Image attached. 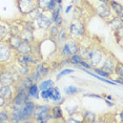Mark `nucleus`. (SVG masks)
I'll return each mask as SVG.
<instances>
[{"mask_svg": "<svg viewBox=\"0 0 123 123\" xmlns=\"http://www.w3.org/2000/svg\"><path fill=\"white\" fill-rule=\"evenodd\" d=\"M22 27H24V29H27L30 31H33V32H35L36 30H37V26H36V23L35 21H32V20H25L23 21V23H22Z\"/></svg>", "mask_w": 123, "mask_h": 123, "instance_id": "nucleus-36", "label": "nucleus"}, {"mask_svg": "<svg viewBox=\"0 0 123 123\" xmlns=\"http://www.w3.org/2000/svg\"><path fill=\"white\" fill-rule=\"evenodd\" d=\"M68 35L71 38H74L76 40L84 38V36L86 34V27L85 24L82 20H76L74 19L73 22L69 24V26L68 27Z\"/></svg>", "mask_w": 123, "mask_h": 123, "instance_id": "nucleus-2", "label": "nucleus"}, {"mask_svg": "<svg viewBox=\"0 0 123 123\" xmlns=\"http://www.w3.org/2000/svg\"><path fill=\"white\" fill-rule=\"evenodd\" d=\"M36 103L32 99H29L25 102V104L21 107V115H22V122H26L27 120H33V114L35 111Z\"/></svg>", "mask_w": 123, "mask_h": 123, "instance_id": "nucleus-9", "label": "nucleus"}, {"mask_svg": "<svg viewBox=\"0 0 123 123\" xmlns=\"http://www.w3.org/2000/svg\"><path fill=\"white\" fill-rule=\"evenodd\" d=\"M10 122V111L2 110L0 111V123Z\"/></svg>", "mask_w": 123, "mask_h": 123, "instance_id": "nucleus-39", "label": "nucleus"}, {"mask_svg": "<svg viewBox=\"0 0 123 123\" xmlns=\"http://www.w3.org/2000/svg\"><path fill=\"white\" fill-rule=\"evenodd\" d=\"M105 99H107V100H111V101H114V98H113V96H111V95H106V96L104 97Z\"/></svg>", "mask_w": 123, "mask_h": 123, "instance_id": "nucleus-56", "label": "nucleus"}, {"mask_svg": "<svg viewBox=\"0 0 123 123\" xmlns=\"http://www.w3.org/2000/svg\"><path fill=\"white\" fill-rule=\"evenodd\" d=\"M10 36V27L6 22H0V41H5Z\"/></svg>", "mask_w": 123, "mask_h": 123, "instance_id": "nucleus-25", "label": "nucleus"}, {"mask_svg": "<svg viewBox=\"0 0 123 123\" xmlns=\"http://www.w3.org/2000/svg\"><path fill=\"white\" fill-rule=\"evenodd\" d=\"M49 100H52L53 103L56 105H61V104H63V103H65V98L62 97L58 86H53L52 87Z\"/></svg>", "mask_w": 123, "mask_h": 123, "instance_id": "nucleus-14", "label": "nucleus"}, {"mask_svg": "<svg viewBox=\"0 0 123 123\" xmlns=\"http://www.w3.org/2000/svg\"><path fill=\"white\" fill-rule=\"evenodd\" d=\"M14 94V88L11 85H0V96L3 97L9 103L12 100Z\"/></svg>", "mask_w": 123, "mask_h": 123, "instance_id": "nucleus-18", "label": "nucleus"}, {"mask_svg": "<svg viewBox=\"0 0 123 123\" xmlns=\"http://www.w3.org/2000/svg\"><path fill=\"white\" fill-rule=\"evenodd\" d=\"M5 42H6V44L10 46V49H12V51H15L22 42V39L19 35L10 34V36L6 38V40H5Z\"/></svg>", "mask_w": 123, "mask_h": 123, "instance_id": "nucleus-17", "label": "nucleus"}, {"mask_svg": "<svg viewBox=\"0 0 123 123\" xmlns=\"http://www.w3.org/2000/svg\"><path fill=\"white\" fill-rule=\"evenodd\" d=\"M59 29H60L59 26L55 25V24H52V25L47 29V34H49V37L55 39L56 37H57L58 33H59Z\"/></svg>", "mask_w": 123, "mask_h": 123, "instance_id": "nucleus-34", "label": "nucleus"}, {"mask_svg": "<svg viewBox=\"0 0 123 123\" xmlns=\"http://www.w3.org/2000/svg\"><path fill=\"white\" fill-rule=\"evenodd\" d=\"M74 7V11H73V16H74V19L76 20H81L83 17V9L79 5H76Z\"/></svg>", "mask_w": 123, "mask_h": 123, "instance_id": "nucleus-32", "label": "nucleus"}, {"mask_svg": "<svg viewBox=\"0 0 123 123\" xmlns=\"http://www.w3.org/2000/svg\"><path fill=\"white\" fill-rule=\"evenodd\" d=\"M17 9L19 13L23 16H26L31 11L36 7V3L34 0H17Z\"/></svg>", "mask_w": 123, "mask_h": 123, "instance_id": "nucleus-11", "label": "nucleus"}, {"mask_svg": "<svg viewBox=\"0 0 123 123\" xmlns=\"http://www.w3.org/2000/svg\"><path fill=\"white\" fill-rule=\"evenodd\" d=\"M66 64H69L68 57H63V59L60 61V63H59V65H58V66H60V68H62V66L66 65Z\"/></svg>", "mask_w": 123, "mask_h": 123, "instance_id": "nucleus-50", "label": "nucleus"}, {"mask_svg": "<svg viewBox=\"0 0 123 123\" xmlns=\"http://www.w3.org/2000/svg\"><path fill=\"white\" fill-rule=\"evenodd\" d=\"M9 27H10V34H14V35H19L21 30V26L18 23H9Z\"/></svg>", "mask_w": 123, "mask_h": 123, "instance_id": "nucleus-40", "label": "nucleus"}, {"mask_svg": "<svg viewBox=\"0 0 123 123\" xmlns=\"http://www.w3.org/2000/svg\"><path fill=\"white\" fill-rule=\"evenodd\" d=\"M26 94L29 96L30 99H34V100H38L40 98V91L38 87V83H32L30 85V87L27 88Z\"/></svg>", "mask_w": 123, "mask_h": 123, "instance_id": "nucleus-20", "label": "nucleus"}, {"mask_svg": "<svg viewBox=\"0 0 123 123\" xmlns=\"http://www.w3.org/2000/svg\"><path fill=\"white\" fill-rule=\"evenodd\" d=\"M6 104H9V102H7V101L4 99L3 97H1V96H0V108H3L4 106L6 105Z\"/></svg>", "mask_w": 123, "mask_h": 123, "instance_id": "nucleus-52", "label": "nucleus"}, {"mask_svg": "<svg viewBox=\"0 0 123 123\" xmlns=\"http://www.w3.org/2000/svg\"><path fill=\"white\" fill-rule=\"evenodd\" d=\"M122 21H123V19L119 18V17H116V16H113L111 19L106 20L108 26H110L114 32L115 31H117L118 29H120V27H122Z\"/></svg>", "mask_w": 123, "mask_h": 123, "instance_id": "nucleus-22", "label": "nucleus"}, {"mask_svg": "<svg viewBox=\"0 0 123 123\" xmlns=\"http://www.w3.org/2000/svg\"><path fill=\"white\" fill-rule=\"evenodd\" d=\"M33 71L38 73V74H40L41 76H42V78H43V77L47 76V74L49 73V66H45V64H43L41 62H38L37 64H35V66L33 68Z\"/></svg>", "mask_w": 123, "mask_h": 123, "instance_id": "nucleus-24", "label": "nucleus"}, {"mask_svg": "<svg viewBox=\"0 0 123 123\" xmlns=\"http://www.w3.org/2000/svg\"><path fill=\"white\" fill-rule=\"evenodd\" d=\"M104 52L102 51L101 47L99 46H92L88 49L87 56H86V61L91 64L92 68H99L101 64L103 58H104Z\"/></svg>", "mask_w": 123, "mask_h": 123, "instance_id": "nucleus-1", "label": "nucleus"}, {"mask_svg": "<svg viewBox=\"0 0 123 123\" xmlns=\"http://www.w3.org/2000/svg\"><path fill=\"white\" fill-rule=\"evenodd\" d=\"M55 1L57 2V4H61V3H62V1H63V0H55Z\"/></svg>", "mask_w": 123, "mask_h": 123, "instance_id": "nucleus-59", "label": "nucleus"}, {"mask_svg": "<svg viewBox=\"0 0 123 123\" xmlns=\"http://www.w3.org/2000/svg\"><path fill=\"white\" fill-rule=\"evenodd\" d=\"M81 121H82V120L76 119L74 116H69V118L65 120V122H68V123H80Z\"/></svg>", "mask_w": 123, "mask_h": 123, "instance_id": "nucleus-49", "label": "nucleus"}, {"mask_svg": "<svg viewBox=\"0 0 123 123\" xmlns=\"http://www.w3.org/2000/svg\"><path fill=\"white\" fill-rule=\"evenodd\" d=\"M74 72H75V69H73V68H63V69H61V71L57 74V76H56V80H60L62 77L68 76V75H69V74H73Z\"/></svg>", "mask_w": 123, "mask_h": 123, "instance_id": "nucleus-37", "label": "nucleus"}, {"mask_svg": "<svg viewBox=\"0 0 123 123\" xmlns=\"http://www.w3.org/2000/svg\"><path fill=\"white\" fill-rule=\"evenodd\" d=\"M51 113V105L46 104H36L35 111L33 114V120L39 123H47V116Z\"/></svg>", "mask_w": 123, "mask_h": 123, "instance_id": "nucleus-3", "label": "nucleus"}, {"mask_svg": "<svg viewBox=\"0 0 123 123\" xmlns=\"http://www.w3.org/2000/svg\"><path fill=\"white\" fill-rule=\"evenodd\" d=\"M69 38V35H68V27L62 25L59 29V33H58L57 37L55 38L56 42H57L58 45H61L62 43H64L66 40Z\"/></svg>", "mask_w": 123, "mask_h": 123, "instance_id": "nucleus-19", "label": "nucleus"}, {"mask_svg": "<svg viewBox=\"0 0 123 123\" xmlns=\"http://www.w3.org/2000/svg\"><path fill=\"white\" fill-rule=\"evenodd\" d=\"M87 52H88V47L79 45V49H78V54H79L81 57L83 58V59H86V56H87Z\"/></svg>", "mask_w": 123, "mask_h": 123, "instance_id": "nucleus-45", "label": "nucleus"}, {"mask_svg": "<svg viewBox=\"0 0 123 123\" xmlns=\"http://www.w3.org/2000/svg\"><path fill=\"white\" fill-rule=\"evenodd\" d=\"M98 2H101V3H105V4H108L110 0H97Z\"/></svg>", "mask_w": 123, "mask_h": 123, "instance_id": "nucleus-57", "label": "nucleus"}, {"mask_svg": "<svg viewBox=\"0 0 123 123\" xmlns=\"http://www.w3.org/2000/svg\"><path fill=\"white\" fill-rule=\"evenodd\" d=\"M31 51H32V45L31 43H27V42H22L20 43L17 49L14 51L15 55H27V54H31Z\"/></svg>", "mask_w": 123, "mask_h": 123, "instance_id": "nucleus-21", "label": "nucleus"}, {"mask_svg": "<svg viewBox=\"0 0 123 123\" xmlns=\"http://www.w3.org/2000/svg\"><path fill=\"white\" fill-rule=\"evenodd\" d=\"M66 43H68V49H69V52H71V55L78 53V49H79V43H78V41L76 40V39L69 37L68 40H66Z\"/></svg>", "mask_w": 123, "mask_h": 123, "instance_id": "nucleus-26", "label": "nucleus"}, {"mask_svg": "<svg viewBox=\"0 0 123 123\" xmlns=\"http://www.w3.org/2000/svg\"><path fill=\"white\" fill-rule=\"evenodd\" d=\"M83 58L81 57V56L78 54V53H76V54H73L68 57V60H69V64H73V65H76L78 66L80 64V62L82 61Z\"/></svg>", "mask_w": 123, "mask_h": 123, "instance_id": "nucleus-31", "label": "nucleus"}, {"mask_svg": "<svg viewBox=\"0 0 123 123\" xmlns=\"http://www.w3.org/2000/svg\"><path fill=\"white\" fill-rule=\"evenodd\" d=\"M119 116H120V120H121V121H123V113H120Z\"/></svg>", "mask_w": 123, "mask_h": 123, "instance_id": "nucleus-58", "label": "nucleus"}, {"mask_svg": "<svg viewBox=\"0 0 123 123\" xmlns=\"http://www.w3.org/2000/svg\"><path fill=\"white\" fill-rule=\"evenodd\" d=\"M114 74H116V76L122 77L123 76V65L121 62H117L114 68Z\"/></svg>", "mask_w": 123, "mask_h": 123, "instance_id": "nucleus-43", "label": "nucleus"}, {"mask_svg": "<svg viewBox=\"0 0 123 123\" xmlns=\"http://www.w3.org/2000/svg\"><path fill=\"white\" fill-rule=\"evenodd\" d=\"M34 83L31 80L30 76H22L19 77L16 80L15 84H14V93H18V92H26L30 85Z\"/></svg>", "mask_w": 123, "mask_h": 123, "instance_id": "nucleus-10", "label": "nucleus"}, {"mask_svg": "<svg viewBox=\"0 0 123 123\" xmlns=\"http://www.w3.org/2000/svg\"><path fill=\"white\" fill-rule=\"evenodd\" d=\"M78 68H85V69H92V66L85 59H82V61L80 62V64L78 65Z\"/></svg>", "mask_w": 123, "mask_h": 123, "instance_id": "nucleus-46", "label": "nucleus"}, {"mask_svg": "<svg viewBox=\"0 0 123 123\" xmlns=\"http://www.w3.org/2000/svg\"><path fill=\"white\" fill-rule=\"evenodd\" d=\"M94 71L95 74H97L98 76H100V77H103V78H108L110 79L111 75V74H108L107 72H105V71H103L102 68H92Z\"/></svg>", "mask_w": 123, "mask_h": 123, "instance_id": "nucleus-41", "label": "nucleus"}, {"mask_svg": "<svg viewBox=\"0 0 123 123\" xmlns=\"http://www.w3.org/2000/svg\"><path fill=\"white\" fill-rule=\"evenodd\" d=\"M118 78H116V79L114 80V82H116V83H118V84L120 85H122L123 84V80H122V77H119V76H117Z\"/></svg>", "mask_w": 123, "mask_h": 123, "instance_id": "nucleus-54", "label": "nucleus"}, {"mask_svg": "<svg viewBox=\"0 0 123 123\" xmlns=\"http://www.w3.org/2000/svg\"><path fill=\"white\" fill-rule=\"evenodd\" d=\"M64 21H63V18H62V16H59V17H57L55 19L54 21H53V24H55V25H57V26H59V27H61L62 25H64Z\"/></svg>", "mask_w": 123, "mask_h": 123, "instance_id": "nucleus-48", "label": "nucleus"}, {"mask_svg": "<svg viewBox=\"0 0 123 123\" xmlns=\"http://www.w3.org/2000/svg\"><path fill=\"white\" fill-rule=\"evenodd\" d=\"M16 77L9 68H3L0 69V85H11L13 86L16 82Z\"/></svg>", "mask_w": 123, "mask_h": 123, "instance_id": "nucleus-8", "label": "nucleus"}, {"mask_svg": "<svg viewBox=\"0 0 123 123\" xmlns=\"http://www.w3.org/2000/svg\"><path fill=\"white\" fill-rule=\"evenodd\" d=\"M41 12H42V11H41L40 9H38V7L36 6L35 9H33V10L31 11V12H30L29 14H27V15H26V17L29 18L30 20H32V21H35L36 19L38 18V16L40 15V13H41Z\"/></svg>", "mask_w": 123, "mask_h": 123, "instance_id": "nucleus-33", "label": "nucleus"}, {"mask_svg": "<svg viewBox=\"0 0 123 123\" xmlns=\"http://www.w3.org/2000/svg\"><path fill=\"white\" fill-rule=\"evenodd\" d=\"M116 63H117V59H115L113 56H104V58H103V60H102L99 68H102L103 71L107 72L108 74L113 75Z\"/></svg>", "mask_w": 123, "mask_h": 123, "instance_id": "nucleus-12", "label": "nucleus"}, {"mask_svg": "<svg viewBox=\"0 0 123 123\" xmlns=\"http://www.w3.org/2000/svg\"><path fill=\"white\" fill-rule=\"evenodd\" d=\"M54 86V81L52 79H45V80H40L38 82V87L39 91H44V89L51 88Z\"/></svg>", "mask_w": 123, "mask_h": 123, "instance_id": "nucleus-29", "label": "nucleus"}, {"mask_svg": "<svg viewBox=\"0 0 123 123\" xmlns=\"http://www.w3.org/2000/svg\"><path fill=\"white\" fill-rule=\"evenodd\" d=\"M56 6H57V2H56L55 0H49V4H47V6H46V11L47 12H52V11H54Z\"/></svg>", "mask_w": 123, "mask_h": 123, "instance_id": "nucleus-47", "label": "nucleus"}, {"mask_svg": "<svg viewBox=\"0 0 123 123\" xmlns=\"http://www.w3.org/2000/svg\"><path fill=\"white\" fill-rule=\"evenodd\" d=\"M14 51L10 49L5 41H0V65L10 64L14 60Z\"/></svg>", "mask_w": 123, "mask_h": 123, "instance_id": "nucleus-4", "label": "nucleus"}, {"mask_svg": "<svg viewBox=\"0 0 123 123\" xmlns=\"http://www.w3.org/2000/svg\"><path fill=\"white\" fill-rule=\"evenodd\" d=\"M35 23H36L37 29L47 31V29L53 24V21H52L51 17L46 16L45 14H44V12H41L40 15L38 16V18L35 20Z\"/></svg>", "mask_w": 123, "mask_h": 123, "instance_id": "nucleus-13", "label": "nucleus"}, {"mask_svg": "<svg viewBox=\"0 0 123 123\" xmlns=\"http://www.w3.org/2000/svg\"><path fill=\"white\" fill-rule=\"evenodd\" d=\"M72 9H73V4H69V5H68L66 6V9H65V11H64V13L68 15V14H69V12L72 11Z\"/></svg>", "mask_w": 123, "mask_h": 123, "instance_id": "nucleus-55", "label": "nucleus"}, {"mask_svg": "<svg viewBox=\"0 0 123 123\" xmlns=\"http://www.w3.org/2000/svg\"><path fill=\"white\" fill-rule=\"evenodd\" d=\"M49 0H35V3L36 6L38 9H40L42 12H46V6L49 4Z\"/></svg>", "mask_w": 123, "mask_h": 123, "instance_id": "nucleus-38", "label": "nucleus"}, {"mask_svg": "<svg viewBox=\"0 0 123 123\" xmlns=\"http://www.w3.org/2000/svg\"><path fill=\"white\" fill-rule=\"evenodd\" d=\"M18 66V75L20 77L22 76H29L30 73L32 72V66L30 65H17Z\"/></svg>", "mask_w": 123, "mask_h": 123, "instance_id": "nucleus-30", "label": "nucleus"}, {"mask_svg": "<svg viewBox=\"0 0 123 123\" xmlns=\"http://www.w3.org/2000/svg\"><path fill=\"white\" fill-rule=\"evenodd\" d=\"M34 1H35V0H34Z\"/></svg>", "mask_w": 123, "mask_h": 123, "instance_id": "nucleus-60", "label": "nucleus"}, {"mask_svg": "<svg viewBox=\"0 0 123 123\" xmlns=\"http://www.w3.org/2000/svg\"><path fill=\"white\" fill-rule=\"evenodd\" d=\"M108 6H110V9H111L114 16L123 19V7H122L121 3H119V2L116 1V0H110Z\"/></svg>", "mask_w": 123, "mask_h": 123, "instance_id": "nucleus-15", "label": "nucleus"}, {"mask_svg": "<svg viewBox=\"0 0 123 123\" xmlns=\"http://www.w3.org/2000/svg\"><path fill=\"white\" fill-rule=\"evenodd\" d=\"M51 114L53 115L54 121H56V120L58 121L60 119H63V110L61 107V105L54 104L53 106H51Z\"/></svg>", "mask_w": 123, "mask_h": 123, "instance_id": "nucleus-23", "label": "nucleus"}, {"mask_svg": "<svg viewBox=\"0 0 123 123\" xmlns=\"http://www.w3.org/2000/svg\"><path fill=\"white\" fill-rule=\"evenodd\" d=\"M103 100H104V101H105L106 105H107L108 107H113V106L115 105V102H114V101H111V100H107V99H105V98H103Z\"/></svg>", "mask_w": 123, "mask_h": 123, "instance_id": "nucleus-53", "label": "nucleus"}, {"mask_svg": "<svg viewBox=\"0 0 123 123\" xmlns=\"http://www.w3.org/2000/svg\"><path fill=\"white\" fill-rule=\"evenodd\" d=\"M94 12L97 16L102 18L103 20H108V19H111L114 16L108 4L101 3V2H98V4L94 6Z\"/></svg>", "mask_w": 123, "mask_h": 123, "instance_id": "nucleus-6", "label": "nucleus"}, {"mask_svg": "<svg viewBox=\"0 0 123 123\" xmlns=\"http://www.w3.org/2000/svg\"><path fill=\"white\" fill-rule=\"evenodd\" d=\"M19 36L21 37V39H22V41H23V42L33 43L36 40V39H35V33L33 32V31L24 29V27H22V26H21L20 33H19Z\"/></svg>", "mask_w": 123, "mask_h": 123, "instance_id": "nucleus-16", "label": "nucleus"}, {"mask_svg": "<svg viewBox=\"0 0 123 123\" xmlns=\"http://www.w3.org/2000/svg\"><path fill=\"white\" fill-rule=\"evenodd\" d=\"M65 111L69 116H73V115H76L78 111H79V106L78 105H65Z\"/></svg>", "mask_w": 123, "mask_h": 123, "instance_id": "nucleus-42", "label": "nucleus"}, {"mask_svg": "<svg viewBox=\"0 0 123 123\" xmlns=\"http://www.w3.org/2000/svg\"><path fill=\"white\" fill-rule=\"evenodd\" d=\"M84 97L97 98V99H103V97L101 96V95H97V94H84Z\"/></svg>", "mask_w": 123, "mask_h": 123, "instance_id": "nucleus-51", "label": "nucleus"}, {"mask_svg": "<svg viewBox=\"0 0 123 123\" xmlns=\"http://www.w3.org/2000/svg\"><path fill=\"white\" fill-rule=\"evenodd\" d=\"M29 99L30 98L27 96L26 92H18V93H15L12 100L9 103L10 108H21Z\"/></svg>", "mask_w": 123, "mask_h": 123, "instance_id": "nucleus-5", "label": "nucleus"}, {"mask_svg": "<svg viewBox=\"0 0 123 123\" xmlns=\"http://www.w3.org/2000/svg\"><path fill=\"white\" fill-rule=\"evenodd\" d=\"M97 116L96 114L91 111H82V121L86 122H96Z\"/></svg>", "mask_w": 123, "mask_h": 123, "instance_id": "nucleus-28", "label": "nucleus"}, {"mask_svg": "<svg viewBox=\"0 0 123 123\" xmlns=\"http://www.w3.org/2000/svg\"><path fill=\"white\" fill-rule=\"evenodd\" d=\"M51 88L44 89V91H40V98L44 101H49V96H51Z\"/></svg>", "mask_w": 123, "mask_h": 123, "instance_id": "nucleus-44", "label": "nucleus"}, {"mask_svg": "<svg viewBox=\"0 0 123 123\" xmlns=\"http://www.w3.org/2000/svg\"><path fill=\"white\" fill-rule=\"evenodd\" d=\"M81 91H82V89L78 88L77 86H75V85H68V86H66V87H64V89H63L65 96H76Z\"/></svg>", "mask_w": 123, "mask_h": 123, "instance_id": "nucleus-27", "label": "nucleus"}, {"mask_svg": "<svg viewBox=\"0 0 123 123\" xmlns=\"http://www.w3.org/2000/svg\"><path fill=\"white\" fill-rule=\"evenodd\" d=\"M16 62L18 65H35L38 62H40V58L36 57L33 54H27V55H15Z\"/></svg>", "mask_w": 123, "mask_h": 123, "instance_id": "nucleus-7", "label": "nucleus"}, {"mask_svg": "<svg viewBox=\"0 0 123 123\" xmlns=\"http://www.w3.org/2000/svg\"><path fill=\"white\" fill-rule=\"evenodd\" d=\"M59 51H60V55L62 56V57H69V56H71V52H69V49H68V43H66V41L61 44Z\"/></svg>", "mask_w": 123, "mask_h": 123, "instance_id": "nucleus-35", "label": "nucleus"}]
</instances>
